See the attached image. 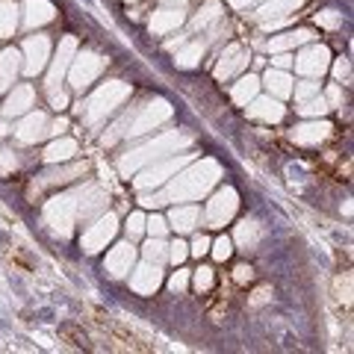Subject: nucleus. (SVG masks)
Returning a JSON list of instances; mask_svg holds the SVG:
<instances>
[{"label":"nucleus","instance_id":"obj_1","mask_svg":"<svg viewBox=\"0 0 354 354\" xmlns=\"http://www.w3.org/2000/svg\"><path fill=\"white\" fill-rule=\"evenodd\" d=\"M59 337L68 342L71 348H86V351L92 348V346H88V339H86V334H83V330L77 328V325H62V328H59Z\"/></svg>","mask_w":354,"mask_h":354}]
</instances>
